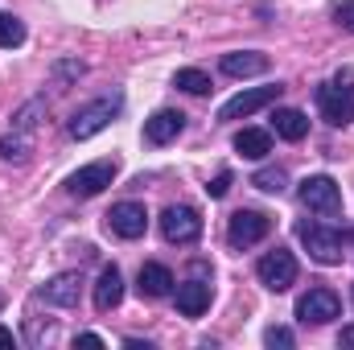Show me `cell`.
I'll return each instance as SVG.
<instances>
[{"label": "cell", "mask_w": 354, "mask_h": 350, "mask_svg": "<svg viewBox=\"0 0 354 350\" xmlns=\"http://www.w3.org/2000/svg\"><path fill=\"white\" fill-rule=\"evenodd\" d=\"M313 99H317V111L330 128H346L354 120V71L342 66L330 83H322L313 91Z\"/></svg>", "instance_id": "cell-1"}, {"label": "cell", "mask_w": 354, "mask_h": 350, "mask_svg": "<svg viewBox=\"0 0 354 350\" xmlns=\"http://www.w3.org/2000/svg\"><path fill=\"white\" fill-rule=\"evenodd\" d=\"M120 111H124V95H103V99H95V103L79 107V111L71 116L66 132H71L75 140H91V136H99V132H103Z\"/></svg>", "instance_id": "cell-2"}, {"label": "cell", "mask_w": 354, "mask_h": 350, "mask_svg": "<svg viewBox=\"0 0 354 350\" xmlns=\"http://www.w3.org/2000/svg\"><path fill=\"white\" fill-rule=\"evenodd\" d=\"M297 198H301L305 210H313V214H322V219H338V214H342V190H338V181L330 174L305 177V181L297 185Z\"/></svg>", "instance_id": "cell-3"}, {"label": "cell", "mask_w": 354, "mask_h": 350, "mask_svg": "<svg viewBox=\"0 0 354 350\" xmlns=\"http://www.w3.org/2000/svg\"><path fill=\"white\" fill-rule=\"evenodd\" d=\"M297 239L305 243V252H309L313 264H326V268L342 264V243H346L342 231L322 227V223H297Z\"/></svg>", "instance_id": "cell-4"}, {"label": "cell", "mask_w": 354, "mask_h": 350, "mask_svg": "<svg viewBox=\"0 0 354 350\" xmlns=\"http://www.w3.org/2000/svg\"><path fill=\"white\" fill-rule=\"evenodd\" d=\"M297 272H301V264H297V256H292L288 248H272V252L260 256V264H256L260 284L272 288V293H288V288L297 284Z\"/></svg>", "instance_id": "cell-5"}, {"label": "cell", "mask_w": 354, "mask_h": 350, "mask_svg": "<svg viewBox=\"0 0 354 350\" xmlns=\"http://www.w3.org/2000/svg\"><path fill=\"white\" fill-rule=\"evenodd\" d=\"M120 174V161L115 157H103V161H91L83 169H75V174L66 177V194H75V198H95V194H103L111 181Z\"/></svg>", "instance_id": "cell-6"}, {"label": "cell", "mask_w": 354, "mask_h": 350, "mask_svg": "<svg viewBox=\"0 0 354 350\" xmlns=\"http://www.w3.org/2000/svg\"><path fill=\"white\" fill-rule=\"evenodd\" d=\"M268 231H272V219L264 210H235L227 223V243L235 252H243V248H256L260 239H268Z\"/></svg>", "instance_id": "cell-7"}, {"label": "cell", "mask_w": 354, "mask_h": 350, "mask_svg": "<svg viewBox=\"0 0 354 350\" xmlns=\"http://www.w3.org/2000/svg\"><path fill=\"white\" fill-rule=\"evenodd\" d=\"M297 317H301L305 326H326V322L342 317V301H338V293H334V288L317 284V288H309V293L297 301Z\"/></svg>", "instance_id": "cell-8"}, {"label": "cell", "mask_w": 354, "mask_h": 350, "mask_svg": "<svg viewBox=\"0 0 354 350\" xmlns=\"http://www.w3.org/2000/svg\"><path fill=\"white\" fill-rule=\"evenodd\" d=\"M280 83H272V87H248L239 91V95H231L223 107H218V120L223 124H231V120H248V116H256L260 107H268V103H276L280 99Z\"/></svg>", "instance_id": "cell-9"}, {"label": "cell", "mask_w": 354, "mask_h": 350, "mask_svg": "<svg viewBox=\"0 0 354 350\" xmlns=\"http://www.w3.org/2000/svg\"><path fill=\"white\" fill-rule=\"evenodd\" d=\"M161 235L177 243V248H185V243H198L202 239V214L194 210V206H169L165 214H161Z\"/></svg>", "instance_id": "cell-10"}, {"label": "cell", "mask_w": 354, "mask_h": 350, "mask_svg": "<svg viewBox=\"0 0 354 350\" xmlns=\"http://www.w3.org/2000/svg\"><path fill=\"white\" fill-rule=\"evenodd\" d=\"M107 231L120 235V239H140L149 231V210L145 202H115L107 210Z\"/></svg>", "instance_id": "cell-11"}, {"label": "cell", "mask_w": 354, "mask_h": 350, "mask_svg": "<svg viewBox=\"0 0 354 350\" xmlns=\"http://www.w3.org/2000/svg\"><path fill=\"white\" fill-rule=\"evenodd\" d=\"M83 297V272H58L37 288V301L54 305V309H75Z\"/></svg>", "instance_id": "cell-12"}, {"label": "cell", "mask_w": 354, "mask_h": 350, "mask_svg": "<svg viewBox=\"0 0 354 350\" xmlns=\"http://www.w3.org/2000/svg\"><path fill=\"white\" fill-rule=\"evenodd\" d=\"M181 132H185V116L174 111V107H161V111H153V116L145 120V145H153V149L174 145Z\"/></svg>", "instance_id": "cell-13"}, {"label": "cell", "mask_w": 354, "mask_h": 350, "mask_svg": "<svg viewBox=\"0 0 354 350\" xmlns=\"http://www.w3.org/2000/svg\"><path fill=\"white\" fill-rule=\"evenodd\" d=\"M218 71L227 79H256V75H268V54L260 50H235V54H223Z\"/></svg>", "instance_id": "cell-14"}, {"label": "cell", "mask_w": 354, "mask_h": 350, "mask_svg": "<svg viewBox=\"0 0 354 350\" xmlns=\"http://www.w3.org/2000/svg\"><path fill=\"white\" fill-rule=\"evenodd\" d=\"M136 288H140V297H169L174 293V272L165 268V264H157V260H149V264H140V272H136Z\"/></svg>", "instance_id": "cell-15"}, {"label": "cell", "mask_w": 354, "mask_h": 350, "mask_svg": "<svg viewBox=\"0 0 354 350\" xmlns=\"http://www.w3.org/2000/svg\"><path fill=\"white\" fill-rule=\"evenodd\" d=\"M120 301H124V276H120L115 264H107V268L99 272V280H95V309H99V313H111Z\"/></svg>", "instance_id": "cell-16"}, {"label": "cell", "mask_w": 354, "mask_h": 350, "mask_svg": "<svg viewBox=\"0 0 354 350\" xmlns=\"http://www.w3.org/2000/svg\"><path fill=\"white\" fill-rule=\"evenodd\" d=\"M177 313L181 317H202L206 309H210V284L206 280H185V284H177Z\"/></svg>", "instance_id": "cell-17"}, {"label": "cell", "mask_w": 354, "mask_h": 350, "mask_svg": "<svg viewBox=\"0 0 354 350\" xmlns=\"http://www.w3.org/2000/svg\"><path fill=\"white\" fill-rule=\"evenodd\" d=\"M272 132L280 136V140H305L309 136V116L301 111V107H276L272 111Z\"/></svg>", "instance_id": "cell-18"}, {"label": "cell", "mask_w": 354, "mask_h": 350, "mask_svg": "<svg viewBox=\"0 0 354 350\" xmlns=\"http://www.w3.org/2000/svg\"><path fill=\"white\" fill-rule=\"evenodd\" d=\"M235 153L248 157V161H264L272 153V132H264V128H239L235 132Z\"/></svg>", "instance_id": "cell-19"}, {"label": "cell", "mask_w": 354, "mask_h": 350, "mask_svg": "<svg viewBox=\"0 0 354 350\" xmlns=\"http://www.w3.org/2000/svg\"><path fill=\"white\" fill-rule=\"evenodd\" d=\"M29 153H33V132H21V128H12L8 136H0V157L4 161H29Z\"/></svg>", "instance_id": "cell-20"}, {"label": "cell", "mask_w": 354, "mask_h": 350, "mask_svg": "<svg viewBox=\"0 0 354 350\" xmlns=\"http://www.w3.org/2000/svg\"><path fill=\"white\" fill-rule=\"evenodd\" d=\"M252 185H256L260 194H284V190H288V169H284V165H264V169L252 174Z\"/></svg>", "instance_id": "cell-21"}, {"label": "cell", "mask_w": 354, "mask_h": 350, "mask_svg": "<svg viewBox=\"0 0 354 350\" xmlns=\"http://www.w3.org/2000/svg\"><path fill=\"white\" fill-rule=\"evenodd\" d=\"M174 87L185 91V95H210V75L198 71V66H181L174 75Z\"/></svg>", "instance_id": "cell-22"}, {"label": "cell", "mask_w": 354, "mask_h": 350, "mask_svg": "<svg viewBox=\"0 0 354 350\" xmlns=\"http://www.w3.org/2000/svg\"><path fill=\"white\" fill-rule=\"evenodd\" d=\"M25 46V21L12 12H0V50H17Z\"/></svg>", "instance_id": "cell-23"}, {"label": "cell", "mask_w": 354, "mask_h": 350, "mask_svg": "<svg viewBox=\"0 0 354 350\" xmlns=\"http://www.w3.org/2000/svg\"><path fill=\"white\" fill-rule=\"evenodd\" d=\"M264 347H272V350H292V347H297V334H292L288 326H268V330H264Z\"/></svg>", "instance_id": "cell-24"}, {"label": "cell", "mask_w": 354, "mask_h": 350, "mask_svg": "<svg viewBox=\"0 0 354 350\" xmlns=\"http://www.w3.org/2000/svg\"><path fill=\"white\" fill-rule=\"evenodd\" d=\"M83 75H87V66H83V62H58V66H54V79H58V83L83 79Z\"/></svg>", "instance_id": "cell-25"}, {"label": "cell", "mask_w": 354, "mask_h": 350, "mask_svg": "<svg viewBox=\"0 0 354 350\" xmlns=\"http://www.w3.org/2000/svg\"><path fill=\"white\" fill-rule=\"evenodd\" d=\"M334 21H338L346 33H354V0H342V4H334Z\"/></svg>", "instance_id": "cell-26"}, {"label": "cell", "mask_w": 354, "mask_h": 350, "mask_svg": "<svg viewBox=\"0 0 354 350\" xmlns=\"http://www.w3.org/2000/svg\"><path fill=\"white\" fill-rule=\"evenodd\" d=\"M227 190H231V169H223V174L206 185V194H210V198H227Z\"/></svg>", "instance_id": "cell-27"}, {"label": "cell", "mask_w": 354, "mask_h": 350, "mask_svg": "<svg viewBox=\"0 0 354 350\" xmlns=\"http://www.w3.org/2000/svg\"><path fill=\"white\" fill-rule=\"evenodd\" d=\"M75 347H103V338H99V334H79Z\"/></svg>", "instance_id": "cell-28"}, {"label": "cell", "mask_w": 354, "mask_h": 350, "mask_svg": "<svg viewBox=\"0 0 354 350\" xmlns=\"http://www.w3.org/2000/svg\"><path fill=\"white\" fill-rule=\"evenodd\" d=\"M338 342H342V347H351V350H354V326H346V330L338 334Z\"/></svg>", "instance_id": "cell-29"}, {"label": "cell", "mask_w": 354, "mask_h": 350, "mask_svg": "<svg viewBox=\"0 0 354 350\" xmlns=\"http://www.w3.org/2000/svg\"><path fill=\"white\" fill-rule=\"evenodd\" d=\"M12 342H17V338H12V330H8V326H0V347H12Z\"/></svg>", "instance_id": "cell-30"}, {"label": "cell", "mask_w": 354, "mask_h": 350, "mask_svg": "<svg viewBox=\"0 0 354 350\" xmlns=\"http://www.w3.org/2000/svg\"><path fill=\"white\" fill-rule=\"evenodd\" d=\"M346 243H351V252H354V227H351V231H346Z\"/></svg>", "instance_id": "cell-31"}, {"label": "cell", "mask_w": 354, "mask_h": 350, "mask_svg": "<svg viewBox=\"0 0 354 350\" xmlns=\"http://www.w3.org/2000/svg\"><path fill=\"white\" fill-rule=\"evenodd\" d=\"M351 297H354V293H351Z\"/></svg>", "instance_id": "cell-32"}]
</instances>
